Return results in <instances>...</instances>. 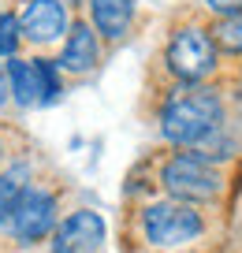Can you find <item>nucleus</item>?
Masks as SVG:
<instances>
[{"instance_id": "obj_1", "label": "nucleus", "mask_w": 242, "mask_h": 253, "mask_svg": "<svg viewBox=\"0 0 242 253\" xmlns=\"http://www.w3.org/2000/svg\"><path fill=\"white\" fill-rule=\"evenodd\" d=\"M224 123V101L212 86H183L160 108V134L179 149H194Z\"/></svg>"}, {"instance_id": "obj_2", "label": "nucleus", "mask_w": 242, "mask_h": 253, "mask_svg": "<svg viewBox=\"0 0 242 253\" xmlns=\"http://www.w3.org/2000/svg\"><path fill=\"white\" fill-rule=\"evenodd\" d=\"M164 67L172 71V79L183 82V86H205L220 67V48H216V41H212L209 26L183 23L179 30L168 38Z\"/></svg>"}, {"instance_id": "obj_3", "label": "nucleus", "mask_w": 242, "mask_h": 253, "mask_svg": "<svg viewBox=\"0 0 242 253\" xmlns=\"http://www.w3.org/2000/svg\"><path fill=\"white\" fill-rule=\"evenodd\" d=\"M201 235H205V216L197 212V205L164 198L142 209V238L153 250H183Z\"/></svg>"}, {"instance_id": "obj_4", "label": "nucleus", "mask_w": 242, "mask_h": 253, "mask_svg": "<svg viewBox=\"0 0 242 253\" xmlns=\"http://www.w3.org/2000/svg\"><path fill=\"white\" fill-rule=\"evenodd\" d=\"M160 186L168 198L187 201V205H209L224 194V171L209 160L194 157L190 149L175 153L160 168Z\"/></svg>"}, {"instance_id": "obj_5", "label": "nucleus", "mask_w": 242, "mask_h": 253, "mask_svg": "<svg viewBox=\"0 0 242 253\" xmlns=\"http://www.w3.org/2000/svg\"><path fill=\"white\" fill-rule=\"evenodd\" d=\"M8 231L19 246H38L56 231V194L45 186H23L8 216Z\"/></svg>"}, {"instance_id": "obj_6", "label": "nucleus", "mask_w": 242, "mask_h": 253, "mask_svg": "<svg viewBox=\"0 0 242 253\" xmlns=\"http://www.w3.org/2000/svg\"><path fill=\"white\" fill-rule=\"evenodd\" d=\"M104 242V220L94 209H75L52 231V253H97Z\"/></svg>"}, {"instance_id": "obj_7", "label": "nucleus", "mask_w": 242, "mask_h": 253, "mask_svg": "<svg viewBox=\"0 0 242 253\" xmlns=\"http://www.w3.org/2000/svg\"><path fill=\"white\" fill-rule=\"evenodd\" d=\"M67 8L60 0H26L23 15H19V30L30 45H52L67 34Z\"/></svg>"}, {"instance_id": "obj_8", "label": "nucleus", "mask_w": 242, "mask_h": 253, "mask_svg": "<svg viewBox=\"0 0 242 253\" xmlns=\"http://www.w3.org/2000/svg\"><path fill=\"white\" fill-rule=\"evenodd\" d=\"M97 63H101V38H97V30L90 23L75 19L67 26V38H63L56 67L67 75H90V71H97Z\"/></svg>"}, {"instance_id": "obj_9", "label": "nucleus", "mask_w": 242, "mask_h": 253, "mask_svg": "<svg viewBox=\"0 0 242 253\" xmlns=\"http://www.w3.org/2000/svg\"><path fill=\"white\" fill-rule=\"evenodd\" d=\"M90 26L104 41H123L134 23V0H86Z\"/></svg>"}, {"instance_id": "obj_10", "label": "nucleus", "mask_w": 242, "mask_h": 253, "mask_svg": "<svg viewBox=\"0 0 242 253\" xmlns=\"http://www.w3.org/2000/svg\"><path fill=\"white\" fill-rule=\"evenodd\" d=\"M8 82H11V101L19 108H34L38 104V75H34V60L11 56L8 60Z\"/></svg>"}, {"instance_id": "obj_11", "label": "nucleus", "mask_w": 242, "mask_h": 253, "mask_svg": "<svg viewBox=\"0 0 242 253\" xmlns=\"http://www.w3.org/2000/svg\"><path fill=\"white\" fill-rule=\"evenodd\" d=\"M209 34H212V41H216L220 52L242 56V11H235V15H224V19H212Z\"/></svg>"}, {"instance_id": "obj_12", "label": "nucleus", "mask_w": 242, "mask_h": 253, "mask_svg": "<svg viewBox=\"0 0 242 253\" xmlns=\"http://www.w3.org/2000/svg\"><path fill=\"white\" fill-rule=\"evenodd\" d=\"M34 75H38V104H52L56 97L63 93L56 60H45V56H38V60H34Z\"/></svg>"}, {"instance_id": "obj_13", "label": "nucleus", "mask_w": 242, "mask_h": 253, "mask_svg": "<svg viewBox=\"0 0 242 253\" xmlns=\"http://www.w3.org/2000/svg\"><path fill=\"white\" fill-rule=\"evenodd\" d=\"M19 45H23L19 15H15V11H4V15H0V60H11V56H19Z\"/></svg>"}, {"instance_id": "obj_14", "label": "nucleus", "mask_w": 242, "mask_h": 253, "mask_svg": "<svg viewBox=\"0 0 242 253\" xmlns=\"http://www.w3.org/2000/svg\"><path fill=\"white\" fill-rule=\"evenodd\" d=\"M19 190H23V182H19V171L0 175V227H8V216H11V205H15Z\"/></svg>"}, {"instance_id": "obj_15", "label": "nucleus", "mask_w": 242, "mask_h": 253, "mask_svg": "<svg viewBox=\"0 0 242 253\" xmlns=\"http://www.w3.org/2000/svg\"><path fill=\"white\" fill-rule=\"evenodd\" d=\"M205 11H209L212 19H224V15H235V11H242V0H201Z\"/></svg>"}, {"instance_id": "obj_16", "label": "nucleus", "mask_w": 242, "mask_h": 253, "mask_svg": "<svg viewBox=\"0 0 242 253\" xmlns=\"http://www.w3.org/2000/svg\"><path fill=\"white\" fill-rule=\"evenodd\" d=\"M11 101V82H8V63L0 60V108H8Z\"/></svg>"}, {"instance_id": "obj_17", "label": "nucleus", "mask_w": 242, "mask_h": 253, "mask_svg": "<svg viewBox=\"0 0 242 253\" xmlns=\"http://www.w3.org/2000/svg\"><path fill=\"white\" fill-rule=\"evenodd\" d=\"M60 4H78V0H60Z\"/></svg>"}, {"instance_id": "obj_18", "label": "nucleus", "mask_w": 242, "mask_h": 253, "mask_svg": "<svg viewBox=\"0 0 242 253\" xmlns=\"http://www.w3.org/2000/svg\"><path fill=\"white\" fill-rule=\"evenodd\" d=\"M0 160H4V142H0Z\"/></svg>"}]
</instances>
